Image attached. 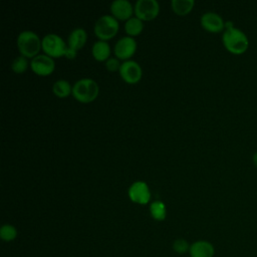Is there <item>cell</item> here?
Returning <instances> with one entry per match:
<instances>
[{
    "label": "cell",
    "instance_id": "6da1fadb",
    "mask_svg": "<svg viewBox=\"0 0 257 257\" xmlns=\"http://www.w3.org/2000/svg\"><path fill=\"white\" fill-rule=\"evenodd\" d=\"M222 42L227 51L232 54H242L249 47V39L245 32L234 26L233 22H225V30L222 33Z\"/></svg>",
    "mask_w": 257,
    "mask_h": 257
},
{
    "label": "cell",
    "instance_id": "7a4b0ae2",
    "mask_svg": "<svg viewBox=\"0 0 257 257\" xmlns=\"http://www.w3.org/2000/svg\"><path fill=\"white\" fill-rule=\"evenodd\" d=\"M40 37L32 30H23L21 31L16 39V44L20 55H23L27 58H33L39 54L41 47Z\"/></svg>",
    "mask_w": 257,
    "mask_h": 257
},
{
    "label": "cell",
    "instance_id": "3957f363",
    "mask_svg": "<svg viewBox=\"0 0 257 257\" xmlns=\"http://www.w3.org/2000/svg\"><path fill=\"white\" fill-rule=\"evenodd\" d=\"M99 92L97 82L89 77H83L74 82L72 85L73 97L83 103L93 101Z\"/></svg>",
    "mask_w": 257,
    "mask_h": 257
},
{
    "label": "cell",
    "instance_id": "277c9868",
    "mask_svg": "<svg viewBox=\"0 0 257 257\" xmlns=\"http://www.w3.org/2000/svg\"><path fill=\"white\" fill-rule=\"evenodd\" d=\"M118 28V20L111 14H104L96 19L93 26V32L99 40L106 41L117 33Z\"/></svg>",
    "mask_w": 257,
    "mask_h": 257
},
{
    "label": "cell",
    "instance_id": "5b68a950",
    "mask_svg": "<svg viewBox=\"0 0 257 257\" xmlns=\"http://www.w3.org/2000/svg\"><path fill=\"white\" fill-rule=\"evenodd\" d=\"M41 47L45 54L50 57H61L64 55L67 44L61 36L55 33L45 34L41 40Z\"/></svg>",
    "mask_w": 257,
    "mask_h": 257
},
{
    "label": "cell",
    "instance_id": "8992f818",
    "mask_svg": "<svg viewBox=\"0 0 257 257\" xmlns=\"http://www.w3.org/2000/svg\"><path fill=\"white\" fill-rule=\"evenodd\" d=\"M135 15L143 21L155 19L160 12V4L157 0H138L134 5Z\"/></svg>",
    "mask_w": 257,
    "mask_h": 257
},
{
    "label": "cell",
    "instance_id": "52a82bcc",
    "mask_svg": "<svg viewBox=\"0 0 257 257\" xmlns=\"http://www.w3.org/2000/svg\"><path fill=\"white\" fill-rule=\"evenodd\" d=\"M137 41L132 36H122L114 44V56L119 60H128L137 50Z\"/></svg>",
    "mask_w": 257,
    "mask_h": 257
},
{
    "label": "cell",
    "instance_id": "ba28073f",
    "mask_svg": "<svg viewBox=\"0 0 257 257\" xmlns=\"http://www.w3.org/2000/svg\"><path fill=\"white\" fill-rule=\"evenodd\" d=\"M30 67L35 74L40 76H46L54 71L55 62L54 59L49 55L45 53H39L31 59Z\"/></svg>",
    "mask_w": 257,
    "mask_h": 257
},
{
    "label": "cell",
    "instance_id": "9c48e42d",
    "mask_svg": "<svg viewBox=\"0 0 257 257\" xmlns=\"http://www.w3.org/2000/svg\"><path fill=\"white\" fill-rule=\"evenodd\" d=\"M120 77L130 84L138 83L143 75V70L139 62L133 59L125 60L121 62L120 68L118 70Z\"/></svg>",
    "mask_w": 257,
    "mask_h": 257
},
{
    "label": "cell",
    "instance_id": "30bf717a",
    "mask_svg": "<svg viewBox=\"0 0 257 257\" xmlns=\"http://www.w3.org/2000/svg\"><path fill=\"white\" fill-rule=\"evenodd\" d=\"M128 198L132 202L139 205H146L151 201V191L148 184L144 181L134 182L127 190Z\"/></svg>",
    "mask_w": 257,
    "mask_h": 257
},
{
    "label": "cell",
    "instance_id": "8fae6325",
    "mask_svg": "<svg viewBox=\"0 0 257 257\" xmlns=\"http://www.w3.org/2000/svg\"><path fill=\"white\" fill-rule=\"evenodd\" d=\"M225 22L221 15L212 11L203 13L200 18L201 26L211 33L223 32L225 30Z\"/></svg>",
    "mask_w": 257,
    "mask_h": 257
},
{
    "label": "cell",
    "instance_id": "7c38bea8",
    "mask_svg": "<svg viewBox=\"0 0 257 257\" xmlns=\"http://www.w3.org/2000/svg\"><path fill=\"white\" fill-rule=\"evenodd\" d=\"M111 15L117 20H128L133 17L134 6L128 0H114L110 3L109 7Z\"/></svg>",
    "mask_w": 257,
    "mask_h": 257
},
{
    "label": "cell",
    "instance_id": "4fadbf2b",
    "mask_svg": "<svg viewBox=\"0 0 257 257\" xmlns=\"http://www.w3.org/2000/svg\"><path fill=\"white\" fill-rule=\"evenodd\" d=\"M190 257H214L215 247L207 240H198L190 245Z\"/></svg>",
    "mask_w": 257,
    "mask_h": 257
},
{
    "label": "cell",
    "instance_id": "5bb4252c",
    "mask_svg": "<svg viewBox=\"0 0 257 257\" xmlns=\"http://www.w3.org/2000/svg\"><path fill=\"white\" fill-rule=\"evenodd\" d=\"M87 40V33L82 27L72 29L67 38V46L75 50L81 49Z\"/></svg>",
    "mask_w": 257,
    "mask_h": 257
},
{
    "label": "cell",
    "instance_id": "9a60e30c",
    "mask_svg": "<svg viewBox=\"0 0 257 257\" xmlns=\"http://www.w3.org/2000/svg\"><path fill=\"white\" fill-rule=\"evenodd\" d=\"M110 46L107 41L96 40L91 47V54L97 61H105L110 57Z\"/></svg>",
    "mask_w": 257,
    "mask_h": 257
},
{
    "label": "cell",
    "instance_id": "2e32d148",
    "mask_svg": "<svg viewBox=\"0 0 257 257\" xmlns=\"http://www.w3.org/2000/svg\"><path fill=\"white\" fill-rule=\"evenodd\" d=\"M144 30V21L138 18L137 16L131 17L124 23V31L127 36H137L140 35Z\"/></svg>",
    "mask_w": 257,
    "mask_h": 257
},
{
    "label": "cell",
    "instance_id": "e0dca14e",
    "mask_svg": "<svg viewBox=\"0 0 257 257\" xmlns=\"http://www.w3.org/2000/svg\"><path fill=\"white\" fill-rule=\"evenodd\" d=\"M52 92L59 98L67 97L72 93V85L66 79H58L52 84Z\"/></svg>",
    "mask_w": 257,
    "mask_h": 257
},
{
    "label": "cell",
    "instance_id": "ac0fdd59",
    "mask_svg": "<svg viewBox=\"0 0 257 257\" xmlns=\"http://www.w3.org/2000/svg\"><path fill=\"white\" fill-rule=\"evenodd\" d=\"M194 5H195L194 0H172L171 1V6L173 11L179 16H184L190 13Z\"/></svg>",
    "mask_w": 257,
    "mask_h": 257
},
{
    "label": "cell",
    "instance_id": "d6986e66",
    "mask_svg": "<svg viewBox=\"0 0 257 257\" xmlns=\"http://www.w3.org/2000/svg\"><path fill=\"white\" fill-rule=\"evenodd\" d=\"M150 214L157 221H164L167 217V208L164 202L156 200L150 204Z\"/></svg>",
    "mask_w": 257,
    "mask_h": 257
},
{
    "label": "cell",
    "instance_id": "ffe728a7",
    "mask_svg": "<svg viewBox=\"0 0 257 257\" xmlns=\"http://www.w3.org/2000/svg\"><path fill=\"white\" fill-rule=\"evenodd\" d=\"M17 229L11 224H4L0 228V238L5 242H11L17 237Z\"/></svg>",
    "mask_w": 257,
    "mask_h": 257
},
{
    "label": "cell",
    "instance_id": "44dd1931",
    "mask_svg": "<svg viewBox=\"0 0 257 257\" xmlns=\"http://www.w3.org/2000/svg\"><path fill=\"white\" fill-rule=\"evenodd\" d=\"M29 64L30 63H28L27 57H25L23 55H19L13 59V61L11 63V68L15 73L20 74V73H23L26 71Z\"/></svg>",
    "mask_w": 257,
    "mask_h": 257
},
{
    "label": "cell",
    "instance_id": "7402d4cb",
    "mask_svg": "<svg viewBox=\"0 0 257 257\" xmlns=\"http://www.w3.org/2000/svg\"><path fill=\"white\" fill-rule=\"evenodd\" d=\"M190 245H191V244H189V242H188L186 239H184V238H178V239H176V240L173 242L172 247H173V250H174L175 253L182 255V254H185L186 252L189 253Z\"/></svg>",
    "mask_w": 257,
    "mask_h": 257
},
{
    "label": "cell",
    "instance_id": "603a6c76",
    "mask_svg": "<svg viewBox=\"0 0 257 257\" xmlns=\"http://www.w3.org/2000/svg\"><path fill=\"white\" fill-rule=\"evenodd\" d=\"M104 65L108 71L113 72V71L119 70L121 62L117 57H109L107 60H105Z\"/></svg>",
    "mask_w": 257,
    "mask_h": 257
},
{
    "label": "cell",
    "instance_id": "cb8c5ba5",
    "mask_svg": "<svg viewBox=\"0 0 257 257\" xmlns=\"http://www.w3.org/2000/svg\"><path fill=\"white\" fill-rule=\"evenodd\" d=\"M76 54H77V50H75V49L70 48V47L67 46V48H66V50H65V53H64V56H65L66 58H68V59H74L75 56H76Z\"/></svg>",
    "mask_w": 257,
    "mask_h": 257
},
{
    "label": "cell",
    "instance_id": "d4e9b609",
    "mask_svg": "<svg viewBox=\"0 0 257 257\" xmlns=\"http://www.w3.org/2000/svg\"><path fill=\"white\" fill-rule=\"evenodd\" d=\"M252 162H253L254 166L257 168V152L254 153V155H253V157H252Z\"/></svg>",
    "mask_w": 257,
    "mask_h": 257
}]
</instances>
